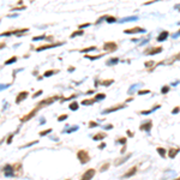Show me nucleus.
Segmentation results:
<instances>
[{
	"instance_id": "1",
	"label": "nucleus",
	"mask_w": 180,
	"mask_h": 180,
	"mask_svg": "<svg viewBox=\"0 0 180 180\" xmlns=\"http://www.w3.org/2000/svg\"><path fill=\"white\" fill-rule=\"evenodd\" d=\"M77 157H78V160H79V162L82 163V165H85V163H88L90 161V155L84 149H82V150H79L77 153Z\"/></svg>"
},
{
	"instance_id": "2",
	"label": "nucleus",
	"mask_w": 180,
	"mask_h": 180,
	"mask_svg": "<svg viewBox=\"0 0 180 180\" xmlns=\"http://www.w3.org/2000/svg\"><path fill=\"white\" fill-rule=\"evenodd\" d=\"M58 100H60V97L58 95H54V96H49V97H47V99L41 100L37 104L41 106V107H46V106H49V104L54 103L55 101H58Z\"/></svg>"
},
{
	"instance_id": "3",
	"label": "nucleus",
	"mask_w": 180,
	"mask_h": 180,
	"mask_svg": "<svg viewBox=\"0 0 180 180\" xmlns=\"http://www.w3.org/2000/svg\"><path fill=\"white\" fill-rule=\"evenodd\" d=\"M41 108H42V107H41V106L36 104V107H35L34 109H32V111H30L28 114H25V115H24V117H22V118H21V121H22V122H25V121L30 120L32 117H35V115H36V113H37V112H38Z\"/></svg>"
},
{
	"instance_id": "4",
	"label": "nucleus",
	"mask_w": 180,
	"mask_h": 180,
	"mask_svg": "<svg viewBox=\"0 0 180 180\" xmlns=\"http://www.w3.org/2000/svg\"><path fill=\"white\" fill-rule=\"evenodd\" d=\"M103 49L104 52H115L118 49V45L117 42H113V41H107V42L103 43Z\"/></svg>"
},
{
	"instance_id": "5",
	"label": "nucleus",
	"mask_w": 180,
	"mask_h": 180,
	"mask_svg": "<svg viewBox=\"0 0 180 180\" xmlns=\"http://www.w3.org/2000/svg\"><path fill=\"white\" fill-rule=\"evenodd\" d=\"M95 173H96V170H95L94 168H89V169H87V170L84 172V174L82 175L80 180H91V179L94 178Z\"/></svg>"
},
{
	"instance_id": "6",
	"label": "nucleus",
	"mask_w": 180,
	"mask_h": 180,
	"mask_svg": "<svg viewBox=\"0 0 180 180\" xmlns=\"http://www.w3.org/2000/svg\"><path fill=\"white\" fill-rule=\"evenodd\" d=\"M163 51L162 47H151V48H146L144 51V54L145 55H155V54H159Z\"/></svg>"
},
{
	"instance_id": "7",
	"label": "nucleus",
	"mask_w": 180,
	"mask_h": 180,
	"mask_svg": "<svg viewBox=\"0 0 180 180\" xmlns=\"http://www.w3.org/2000/svg\"><path fill=\"white\" fill-rule=\"evenodd\" d=\"M4 175L6 177H14V172H13V165H10V163H6L3 168Z\"/></svg>"
},
{
	"instance_id": "8",
	"label": "nucleus",
	"mask_w": 180,
	"mask_h": 180,
	"mask_svg": "<svg viewBox=\"0 0 180 180\" xmlns=\"http://www.w3.org/2000/svg\"><path fill=\"white\" fill-rule=\"evenodd\" d=\"M64 42H56V43H48V45H42L36 48V52H41V51H45V49H48V48H54V47H58L60 45H63Z\"/></svg>"
},
{
	"instance_id": "9",
	"label": "nucleus",
	"mask_w": 180,
	"mask_h": 180,
	"mask_svg": "<svg viewBox=\"0 0 180 180\" xmlns=\"http://www.w3.org/2000/svg\"><path fill=\"white\" fill-rule=\"evenodd\" d=\"M151 127H153V121L151 120H146L139 126V130L141 131H145V132H150Z\"/></svg>"
},
{
	"instance_id": "10",
	"label": "nucleus",
	"mask_w": 180,
	"mask_h": 180,
	"mask_svg": "<svg viewBox=\"0 0 180 180\" xmlns=\"http://www.w3.org/2000/svg\"><path fill=\"white\" fill-rule=\"evenodd\" d=\"M145 29L141 28V27H135V28H131V29H125L124 32L125 34H139V32H144Z\"/></svg>"
},
{
	"instance_id": "11",
	"label": "nucleus",
	"mask_w": 180,
	"mask_h": 180,
	"mask_svg": "<svg viewBox=\"0 0 180 180\" xmlns=\"http://www.w3.org/2000/svg\"><path fill=\"white\" fill-rule=\"evenodd\" d=\"M13 172H14V177H21L23 173V167H22V163L17 162L13 165Z\"/></svg>"
},
{
	"instance_id": "12",
	"label": "nucleus",
	"mask_w": 180,
	"mask_h": 180,
	"mask_svg": "<svg viewBox=\"0 0 180 180\" xmlns=\"http://www.w3.org/2000/svg\"><path fill=\"white\" fill-rule=\"evenodd\" d=\"M125 103H121V104H117V106H113V107L111 108H106L103 111V113H112V112H115V111H119V109H122V108H125Z\"/></svg>"
},
{
	"instance_id": "13",
	"label": "nucleus",
	"mask_w": 180,
	"mask_h": 180,
	"mask_svg": "<svg viewBox=\"0 0 180 180\" xmlns=\"http://www.w3.org/2000/svg\"><path fill=\"white\" fill-rule=\"evenodd\" d=\"M28 95H29V93L28 91H21L18 95H17V97H16V100H14V102L16 103H21L23 100H25L27 97H28Z\"/></svg>"
},
{
	"instance_id": "14",
	"label": "nucleus",
	"mask_w": 180,
	"mask_h": 180,
	"mask_svg": "<svg viewBox=\"0 0 180 180\" xmlns=\"http://www.w3.org/2000/svg\"><path fill=\"white\" fill-rule=\"evenodd\" d=\"M168 36H169V32L167 31V30H163L161 34H159V36H157V38H156V41L157 42H163L165 40H167L168 38Z\"/></svg>"
},
{
	"instance_id": "15",
	"label": "nucleus",
	"mask_w": 180,
	"mask_h": 180,
	"mask_svg": "<svg viewBox=\"0 0 180 180\" xmlns=\"http://www.w3.org/2000/svg\"><path fill=\"white\" fill-rule=\"evenodd\" d=\"M137 166H133V167H131L127 172H126V173L124 174V175H122V178H130V177H133L136 173H137Z\"/></svg>"
},
{
	"instance_id": "16",
	"label": "nucleus",
	"mask_w": 180,
	"mask_h": 180,
	"mask_svg": "<svg viewBox=\"0 0 180 180\" xmlns=\"http://www.w3.org/2000/svg\"><path fill=\"white\" fill-rule=\"evenodd\" d=\"M180 151V148H169L168 149V157L169 159H174L177 155L179 154Z\"/></svg>"
},
{
	"instance_id": "17",
	"label": "nucleus",
	"mask_w": 180,
	"mask_h": 180,
	"mask_svg": "<svg viewBox=\"0 0 180 180\" xmlns=\"http://www.w3.org/2000/svg\"><path fill=\"white\" fill-rule=\"evenodd\" d=\"M131 157V154H128V155H126V156H124V157H120V159H117L115 160V162H114V166H119V165H121V163H124V162H126L128 159Z\"/></svg>"
},
{
	"instance_id": "18",
	"label": "nucleus",
	"mask_w": 180,
	"mask_h": 180,
	"mask_svg": "<svg viewBox=\"0 0 180 180\" xmlns=\"http://www.w3.org/2000/svg\"><path fill=\"white\" fill-rule=\"evenodd\" d=\"M106 137H107V135H106L104 132H99V133H96V135L93 136V139L94 141H102Z\"/></svg>"
},
{
	"instance_id": "19",
	"label": "nucleus",
	"mask_w": 180,
	"mask_h": 180,
	"mask_svg": "<svg viewBox=\"0 0 180 180\" xmlns=\"http://www.w3.org/2000/svg\"><path fill=\"white\" fill-rule=\"evenodd\" d=\"M104 55V53H101V54H99V55H89V54H85L84 56L87 59H89V60H96V59H99V58H101V56H103Z\"/></svg>"
},
{
	"instance_id": "20",
	"label": "nucleus",
	"mask_w": 180,
	"mask_h": 180,
	"mask_svg": "<svg viewBox=\"0 0 180 180\" xmlns=\"http://www.w3.org/2000/svg\"><path fill=\"white\" fill-rule=\"evenodd\" d=\"M114 83V79H104V80H100V84L103 87H109L111 84Z\"/></svg>"
},
{
	"instance_id": "21",
	"label": "nucleus",
	"mask_w": 180,
	"mask_h": 180,
	"mask_svg": "<svg viewBox=\"0 0 180 180\" xmlns=\"http://www.w3.org/2000/svg\"><path fill=\"white\" fill-rule=\"evenodd\" d=\"M160 107H161V104H155L151 109H148V111H141V114H150V113H153L155 109H157V108H160Z\"/></svg>"
},
{
	"instance_id": "22",
	"label": "nucleus",
	"mask_w": 180,
	"mask_h": 180,
	"mask_svg": "<svg viewBox=\"0 0 180 180\" xmlns=\"http://www.w3.org/2000/svg\"><path fill=\"white\" fill-rule=\"evenodd\" d=\"M144 65H145V67H148V71H153V70H154V67H155L154 65H156V64H155L154 61H151V60H150V61H145V63H144Z\"/></svg>"
},
{
	"instance_id": "23",
	"label": "nucleus",
	"mask_w": 180,
	"mask_h": 180,
	"mask_svg": "<svg viewBox=\"0 0 180 180\" xmlns=\"http://www.w3.org/2000/svg\"><path fill=\"white\" fill-rule=\"evenodd\" d=\"M59 71L58 70H48V71H46L45 73H43V77H49V76H53V75H55V73H58Z\"/></svg>"
},
{
	"instance_id": "24",
	"label": "nucleus",
	"mask_w": 180,
	"mask_h": 180,
	"mask_svg": "<svg viewBox=\"0 0 180 180\" xmlns=\"http://www.w3.org/2000/svg\"><path fill=\"white\" fill-rule=\"evenodd\" d=\"M95 102H96L95 99H89V100H83V101H82V104H83V106H91Z\"/></svg>"
},
{
	"instance_id": "25",
	"label": "nucleus",
	"mask_w": 180,
	"mask_h": 180,
	"mask_svg": "<svg viewBox=\"0 0 180 180\" xmlns=\"http://www.w3.org/2000/svg\"><path fill=\"white\" fill-rule=\"evenodd\" d=\"M83 34H84V31H83V30H76V31H73L72 34L70 35V37L72 38V37H76V36H82Z\"/></svg>"
},
{
	"instance_id": "26",
	"label": "nucleus",
	"mask_w": 180,
	"mask_h": 180,
	"mask_svg": "<svg viewBox=\"0 0 180 180\" xmlns=\"http://www.w3.org/2000/svg\"><path fill=\"white\" fill-rule=\"evenodd\" d=\"M156 151L160 154V156H161L162 159H165V157H166V153H167V151H166V149H165V148H157V149H156Z\"/></svg>"
},
{
	"instance_id": "27",
	"label": "nucleus",
	"mask_w": 180,
	"mask_h": 180,
	"mask_svg": "<svg viewBox=\"0 0 180 180\" xmlns=\"http://www.w3.org/2000/svg\"><path fill=\"white\" fill-rule=\"evenodd\" d=\"M97 49L96 46H91V47H88V48H84V49H79L80 53H87V52H90V51H95Z\"/></svg>"
},
{
	"instance_id": "28",
	"label": "nucleus",
	"mask_w": 180,
	"mask_h": 180,
	"mask_svg": "<svg viewBox=\"0 0 180 180\" xmlns=\"http://www.w3.org/2000/svg\"><path fill=\"white\" fill-rule=\"evenodd\" d=\"M78 106H79V104H78L77 102H72V103L69 104V108H70L71 111H77V109H78Z\"/></svg>"
},
{
	"instance_id": "29",
	"label": "nucleus",
	"mask_w": 180,
	"mask_h": 180,
	"mask_svg": "<svg viewBox=\"0 0 180 180\" xmlns=\"http://www.w3.org/2000/svg\"><path fill=\"white\" fill-rule=\"evenodd\" d=\"M17 59H18V58H17L16 55H14V56H11L9 60L5 61V65H10V64H12V63H16V61H17Z\"/></svg>"
},
{
	"instance_id": "30",
	"label": "nucleus",
	"mask_w": 180,
	"mask_h": 180,
	"mask_svg": "<svg viewBox=\"0 0 180 180\" xmlns=\"http://www.w3.org/2000/svg\"><path fill=\"white\" fill-rule=\"evenodd\" d=\"M118 63H119V58H112L111 60H108L106 64H107V65H115Z\"/></svg>"
},
{
	"instance_id": "31",
	"label": "nucleus",
	"mask_w": 180,
	"mask_h": 180,
	"mask_svg": "<svg viewBox=\"0 0 180 180\" xmlns=\"http://www.w3.org/2000/svg\"><path fill=\"white\" fill-rule=\"evenodd\" d=\"M109 166H111V165H109V163H108V162H106V163H103V165H102V166L100 167V172H104V170H107V169L109 168Z\"/></svg>"
},
{
	"instance_id": "32",
	"label": "nucleus",
	"mask_w": 180,
	"mask_h": 180,
	"mask_svg": "<svg viewBox=\"0 0 180 180\" xmlns=\"http://www.w3.org/2000/svg\"><path fill=\"white\" fill-rule=\"evenodd\" d=\"M169 90H170V87H169V85H163L162 89H161V93L165 95V94H167V93L169 91Z\"/></svg>"
},
{
	"instance_id": "33",
	"label": "nucleus",
	"mask_w": 180,
	"mask_h": 180,
	"mask_svg": "<svg viewBox=\"0 0 180 180\" xmlns=\"http://www.w3.org/2000/svg\"><path fill=\"white\" fill-rule=\"evenodd\" d=\"M104 97H106V94H103V93H101V94H96V96H95V101L103 100Z\"/></svg>"
},
{
	"instance_id": "34",
	"label": "nucleus",
	"mask_w": 180,
	"mask_h": 180,
	"mask_svg": "<svg viewBox=\"0 0 180 180\" xmlns=\"http://www.w3.org/2000/svg\"><path fill=\"white\" fill-rule=\"evenodd\" d=\"M77 95L76 94H72L70 97H60V102H64V101H67V100H71V99H75Z\"/></svg>"
},
{
	"instance_id": "35",
	"label": "nucleus",
	"mask_w": 180,
	"mask_h": 180,
	"mask_svg": "<svg viewBox=\"0 0 180 180\" xmlns=\"http://www.w3.org/2000/svg\"><path fill=\"white\" fill-rule=\"evenodd\" d=\"M145 94H150V90H149V89H142V90H138V95H145Z\"/></svg>"
},
{
	"instance_id": "36",
	"label": "nucleus",
	"mask_w": 180,
	"mask_h": 180,
	"mask_svg": "<svg viewBox=\"0 0 180 180\" xmlns=\"http://www.w3.org/2000/svg\"><path fill=\"white\" fill-rule=\"evenodd\" d=\"M107 22L108 23H114V22H117V18L115 17H113V16H107Z\"/></svg>"
},
{
	"instance_id": "37",
	"label": "nucleus",
	"mask_w": 180,
	"mask_h": 180,
	"mask_svg": "<svg viewBox=\"0 0 180 180\" xmlns=\"http://www.w3.org/2000/svg\"><path fill=\"white\" fill-rule=\"evenodd\" d=\"M51 132H52V128H48V130H45V131H41L38 135H40V136H46V135L51 133Z\"/></svg>"
},
{
	"instance_id": "38",
	"label": "nucleus",
	"mask_w": 180,
	"mask_h": 180,
	"mask_svg": "<svg viewBox=\"0 0 180 180\" xmlns=\"http://www.w3.org/2000/svg\"><path fill=\"white\" fill-rule=\"evenodd\" d=\"M43 38H47V36H46V35H40V36H35V37H32V40H34V41L43 40Z\"/></svg>"
},
{
	"instance_id": "39",
	"label": "nucleus",
	"mask_w": 180,
	"mask_h": 180,
	"mask_svg": "<svg viewBox=\"0 0 180 180\" xmlns=\"http://www.w3.org/2000/svg\"><path fill=\"white\" fill-rule=\"evenodd\" d=\"M89 25H90V23H84V24H80V25H78V28H79V30H83L84 28H87Z\"/></svg>"
},
{
	"instance_id": "40",
	"label": "nucleus",
	"mask_w": 180,
	"mask_h": 180,
	"mask_svg": "<svg viewBox=\"0 0 180 180\" xmlns=\"http://www.w3.org/2000/svg\"><path fill=\"white\" fill-rule=\"evenodd\" d=\"M67 119V114H63V115L58 117V121H63V120H66Z\"/></svg>"
},
{
	"instance_id": "41",
	"label": "nucleus",
	"mask_w": 180,
	"mask_h": 180,
	"mask_svg": "<svg viewBox=\"0 0 180 180\" xmlns=\"http://www.w3.org/2000/svg\"><path fill=\"white\" fill-rule=\"evenodd\" d=\"M180 112V106H177L175 108H173V111H172V114H177Z\"/></svg>"
},
{
	"instance_id": "42",
	"label": "nucleus",
	"mask_w": 180,
	"mask_h": 180,
	"mask_svg": "<svg viewBox=\"0 0 180 180\" xmlns=\"http://www.w3.org/2000/svg\"><path fill=\"white\" fill-rule=\"evenodd\" d=\"M118 142L121 143V144H124V145H126V138H125V137H124V138H119Z\"/></svg>"
},
{
	"instance_id": "43",
	"label": "nucleus",
	"mask_w": 180,
	"mask_h": 180,
	"mask_svg": "<svg viewBox=\"0 0 180 180\" xmlns=\"http://www.w3.org/2000/svg\"><path fill=\"white\" fill-rule=\"evenodd\" d=\"M97 126V122L95 121H89V127H96Z\"/></svg>"
},
{
	"instance_id": "44",
	"label": "nucleus",
	"mask_w": 180,
	"mask_h": 180,
	"mask_svg": "<svg viewBox=\"0 0 180 180\" xmlns=\"http://www.w3.org/2000/svg\"><path fill=\"white\" fill-rule=\"evenodd\" d=\"M41 94H42V90H38V91H36L34 95H32V97H37V96H40Z\"/></svg>"
},
{
	"instance_id": "45",
	"label": "nucleus",
	"mask_w": 180,
	"mask_h": 180,
	"mask_svg": "<svg viewBox=\"0 0 180 180\" xmlns=\"http://www.w3.org/2000/svg\"><path fill=\"white\" fill-rule=\"evenodd\" d=\"M12 137H13V133H11V135H10L9 139H7V144H10V143H11V141H12Z\"/></svg>"
},
{
	"instance_id": "46",
	"label": "nucleus",
	"mask_w": 180,
	"mask_h": 180,
	"mask_svg": "<svg viewBox=\"0 0 180 180\" xmlns=\"http://www.w3.org/2000/svg\"><path fill=\"white\" fill-rule=\"evenodd\" d=\"M126 133L130 136V137H133V132H132V131H130V130H127L126 131Z\"/></svg>"
},
{
	"instance_id": "47",
	"label": "nucleus",
	"mask_w": 180,
	"mask_h": 180,
	"mask_svg": "<svg viewBox=\"0 0 180 180\" xmlns=\"http://www.w3.org/2000/svg\"><path fill=\"white\" fill-rule=\"evenodd\" d=\"M104 146H106V143H101L99 145V149H104Z\"/></svg>"
},
{
	"instance_id": "48",
	"label": "nucleus",
	"mask_w": 180,
	"mask_h": 180,
	"mask_svg": "<svg viewBox=\"0 0 180 180\" xmlns=\"http://www.w3.org/2000/svg\"><path fill=\"white\" fill-rule=\"evenodd\" d=\"M177 36H180V29L178 30V32H175V34L173 35V37H177Z\"/></svg>"
},
{
	"instance_id": "49",
	"label": "nucleus",
	"mask_w": 180,
	"mask_h": 180,
	"mask_svg": "<svg viewBox=\"0 0 180 180\" xmlns=\"http://www.w3.org/2000/svg\"><path fill=\"white\" fill-rule=\"evenodd\" d=\"M25 9V6H21V7H14V10H23Z\"/></svg>"
},
{
	"instance_id": "50",
	"label": "nucleus",
	"mask_w": 180,
	"mask_h": 180,
	"mask_svg": "<svg viewBox=\"0 0 180 180\" xmlns=\"http://www.w3.org/2000/svg\"><path fill=\"white\" fill-rule=\"evenodd\" d=\"M93 93H94V89H90V90L87 91V94H93Z\"/></svg>"
},
{
	"instance_id": "51",
	"label": "nucleus",
	"mask_w": 180,
	"mask_h": 180,
	"mask_svg": "<svg viewBox=\"0 0 180 180\" xmlns=\"http://www.w3.org/2000/svg\"><path fill=\"white\" fill-rule=\"evenodd\" d=\"M69 71H70V72H71V71H75V67H73V66H70V67H69Z\"/></svg>"
},
{
	"instance_id": "52",
	"label": "nucleus",
	"mask_w": 180,
	"mask_h": 180,
	"mask_svg": "<svg viewBox=\"0 0 180 180\" xmlns=\"http://www.w3.org/2000/svg\"><path fill=\"white\" fill-rule=\"evenodd\" d=\"M106 128H111L112 130L113 128V125H107V126H106Z\"/></svg>"
},
{
	"instance_id": "53",
	"label": "nucleus",
	"mask_w": 180,
	"mask_h": 180,
	"mask_svg": "<svg viewBox=\"0 0 180 180\" xmlns=\"http://www.w3.org/2000/svg\"><path fill=\"white\" fill-rule=\"evenodd\" d=\"M132 100H133V99H132V97H128V99L126 100V102H130V101H132Z\"/></svg>"
},
{
	"instance_id": "54",
	"label": "nucleus",
	"mask_w": 180,
	"mask_h": 180,
	"mask_svg": "<svg viewBox=\"0 0 180 180\" xmlns=\"http://www.w3.org/2000/svg\"><path fill=\"white\" fill-rule=\"evenodd\" d=\"M175 9H179L180 10V5H175Z\"/></svg>"
},
{
	"instance_id": "55",
	"label": "nucleus",
	"mask_w": 180,
	"mask_h": 180,
	"mask_svg": "<svg viewBox=\"0 0 180 180\" xmlns=\"http://www.w3.org/2000/svg\"><path fill=\"white\" fill-rule=\"evenodd\" d=\"M175 180H180V177H179V178H178V179H175Z\"/></svg>"
}]
</instances>
